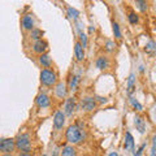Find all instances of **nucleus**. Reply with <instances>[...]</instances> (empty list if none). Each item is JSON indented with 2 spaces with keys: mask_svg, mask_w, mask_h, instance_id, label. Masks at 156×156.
<instances>
[{
  "mask_svg": "<svg viewBox=\"0 0 156 156\" xmlns=\"http://www.w3.org/2000/svg\"><path fill=\"white\" fill-rule=\"evenodd\" d=\"M83 131L78 125H70L65 131L66 142L70 144H80L83 140Z\"/></svg>",
  "mask_w": 156,
  "mask_h": 156,
  "instance_id": "nucleus-1",
  "label": "nucleus"
},
{
  "mask_svg": "<svg viewBox=\"0 0 156 156\" xmlns=\"http://www.w3.org/2000/svg\"><path fill=\"white\" fill-rule=\"evenodd\" d=\"M14 144L16 148L21 152H30L31 151V140L29 134H20L16 139H14Z\"/></svg>",
  "mask_w": 156,
  "mask_h": 156,
  "instance_id": "nucleus-2",
  "label": "nucleus"
},
{
  "mask_svg": "<svg viewBox=\"0 0 156 156\" xmlns=\"http://www.w3.org/2000/svg\"><path fill=\"white\" fill-rule=\"evenodd\" d=\"M41 82H42V85H44L47 87H53L56 85V82H57L56 73L53 70H51V69H48V68L42 69V72H41Z\"/></svg>",
  "mask_w": 156,
  "mask_h": 156,
  "instance_id": "nucleus-3",
  "label": "nucleus"
},
{
  "mask_svg": "<svg viewBox=\"0 0 156 156\" xmlns=\"http://www.w3.org/2000/svg\"><path fill=\"white\" fill-rule=\"evenodd\" d=\"M14 150H16L14 139H12V138H0V152L12 154Z\"/></svg>",
  "mask_w": 156,
  "mask_h": 156,
  "instance_id": "nucleus-4",
  "label": "nucleus"
},
{
  "mask_svg": "<svg viewBox=\"0 0 156 156\" xmlns=\"http://www.w3.org/2000/svg\"><path fill=\"white\" fill-rule=\"evenodd\" d=\"M34 25H35V20H34V16L30 13L23 14L21 18V26L25 31H30L34 29Z\"/></svg>",
  "mask_w": 156,
  "mask_h": 156,
  "instance_id": "nucleus-5",
  "label": "nucleus"
},
{
  "mask_svg": "<svg viewBox=\"0 0 156 156\" xmlns=\"http://www.w3.org/2000/svg\"><path fill=\"white\" fill-rule=\"evenodd\" d=\"M65 124V113L62 111H57L55 116H53V126L56 130L62 129V126Z\"/></svg>",
  "mask_w": 156,
  "mask_h": 156,
  "instance_id": "nucleus-6",
  "label": "nucleus"
},
{
  "mask_svg": "<svg viewBox=\"0 0 156 156\" xmlns=\"http://www.w3.org/2000/svg\"><path fill=\"white\" fill-rule=\"evenodd\" d=\"M35 103H37V105L39 107V108H42V109L48 108V107L51 105V99L47 94H39L37 96V99H35Z\"/></svg>",
  "mask_w": 156,
  "mask_h": 156,
  "instance_id": "nucleus-7",
  "label": "nucleus"
},
{
  "mask_svg": "<svg viewBox=\"0 0 156 156\" xmlns=\"http://www.w3.org/2000/svg\"><path fill=\"white\" fill-rule=\"evenodd\" d=\"M81 104H82V108L85 111L91 112L96 108V99H94V98H91V96H87L85 99H82Z\"/></svg>",
  "mask_w": 156,
  "mask_h": 156,
  "instance_id": "nucleus-8",
  "label": "nucleus"
},
{
  "mask_svg": "<svg viewBox=\"0 0 156 156\" xmlns=\"http://www.w3.org/2000/svg\"><path fill=\"white\" fill-rule=\"evenodd\" d=\"M48 48V44L46 41H42V39H38L35 41V43L33 44V51L37 53V55H42V53H44Z\"/></svg>",
  "mask_w": 156,
  "mask_h": 156,
  "instance_id": "nucleus-9",
  "label": "nucleus"
},
{
  "mask_svg": "<svg viewBox=\"0 0 156 156\" xmlns=\"http://www.w3.org/2000/svg\"><path fill=\"white\" fill-rule=\"evenodd\" d=\"M74 55H76L77 61L81 62L85 60V48L82 47L80 42H76V44H74Z\"/></svg>",
  "mask_w": 156,
  "mask_h": 156,
  "instance_id": "nucleus-10",
  "label": "nucleus"
},
{
  "mask_svg": "<svg viewBox=\"0 0 156 156\" xmlns=\"http://www.w3.org/2000/svg\"><path fill=\"white\" fill-rule=\"evenodd\" d=\"M76 109V98H68L65 101V115L70 116Z\"/></svg>",
  "mask_w": 156,
  "mask_h": 156,
  "instance_id": "nucleus-11",
  "label": "nucleus"
},
{
  "mask_svg": "<svg viewBox=\"0 0 156 156\" xmlns=\"http://www.w3.org/2000/svg\"><path fill=\"white\" fill-rule=\"evenodd\" d=\"M96 68L99 70L108 69V68H109V60H108V57H105V56L98 57V60H96Z\"/></svg>",
  "mask_w": 156,
  "mask_h": 156,
  "instance_id": "nucleus-12",
  "label": "nucleus"
},
{
  "mask_svg": "<svg viewBox=\"0 0 156 156\" xmlns=\"http://www.w3.org/2000/svg\"><path fill=\"white\" fill-rule=\"evenodd\" d=\"M134 125H135L136 130H138L140 134H143L144 131H146V121H144L140 116H135V119H134Z\"/></svg>",
  "mask_w": 156,
  "mask_h": 156,
  "instance_id": "nucleus-13",
  "label": "nucleus"
},
{
  "mask_svg": "<svg viewBox=\"0 0 156 156\" xmlns=\"http://www.w3.org/2000/svg\"><path fill=\"white\" fill-rule=\"evenodd\" d=\"M125 150H134V138L130 134V131H126L125 134V144H124Z\"/></svg>",
  "mask_w": 156,
  "mask_h": 156,
  "instance_id": "nucleus-14",
  "label": "nucleus"
},
{
  "mask_svg": "<svg viewBox=\"0 0 156 156\" xmlns=\"http://www.w3.org/2000/svg\"><path fill=\"white\" fill-rule=\"evenodd\" d=\"M39 62H41V65L43 68H50L52 65L51 57H50V55H47V53H42V55H39Z\"/></svg>",
  "mask_w": 156,
  "mask_h": 156,
  "instance_id": "nucleus-15",
  "label": "nucleus"
},
{
  "mask_svg": "<svg viewBox=\"0 0 156 156\" xmlns=\"http://www.w3.org/2000/svg\"><path fill=\"white\" fill-rule=\"evenodd\" d=\"M56 96L58 99H62V98L66 96V86L62 83V82L57 83V86H56Z\"/></svg>",
  "mask_w": 156,
  "mask_h": 156,
  "instance_id": "nucleus-16",
  "label": "nucleus"
},
{
  "mask_svg": "<svg viewBox=\"0 0 156 156\" xmlns=\"http://www.w3.org/2000/svg\"><path fill=\"white\" fill-rule=\"evenodd\" d=\"M135 91V78L134 74H130L128 78V94L131 95Z\"/></svg>",
  "mask_w": 156,
  "mask_h": 156,
  "instance_id": "nucleus-17",
  "label": "nucleus"
},
{
  "mask_svg": "<svg viewBox=\"0 0 156 156\" xmlns=\"http://www.w3.org/2000/svg\"><path fill=\"white\" fill-rule=\"evenodd\" d=\"M135 5L142 13H146L148 9V3L147 0H135Z\"/></svg>",
  "mask_w": 156,
  "mask_h": 156,
  "instance_id": "nucleus-18",
  "label": "nucleus"
},
{
  "mask_svg": "<svg viewBox=\"0 0 156 156\" xmlns=\"http://www.w3.org/2000/svg\"><path fill=\"white\" fill-rule=\"evenodd\" d=\"M144 51H146V53H148L150 56H154V55H155V51H156V44H155V42H154V41H150L147 44H146Z\"/></svg>",
  "mask_w": 156,
  "mask_h": 156,
  "instance_id": "nucleus-19",
  "label": "nucleus"
},
{
  "mask_svg": "<svg viewBox=\"0 0 156 156\" xmlns=\"http://www.w3.org/2000/svg\"><path fill=\"white\" fill-rule=\"evenodd\" d=\"M61 156H76V148L73 146H65L61 151Z\"/></svg>",
  "mask_w": 156,
  "mask_h": 156,
  "instance_id": "nucleus-20",
  "label": "nucleus"
},
{
  "mask_svg": "<svg viewBox=\"0 0 156 156\" xmlns=\"http://www.w3.org/2000/svg\"><path fill=\"white\" fill-rule=\"evenodd\" d=\"M112 30H113V34H115V38L116 39H121L122 38V33H121V29H120V25L117 22H112Z\"/></svg>",
  "mask_w": 156,
  "mask_h": 156,
  "instance_id": "nucleus-21",
  "label": "nucleus"
},
{
  "mask_svg": "<svg viewBox=\"0 0 156 156\" xmlns=\"http://www.w3.org/2000/svg\"><path fill=\"white\" fill-rule=\"evenodd\" d=\"M78 82H80V77L78 76H72L70 77V82H69V89L72 91H74L78 89Z\"/></svg>",
  "mask_w": 156,
  "mask_h": 156,
  "instance_id": "nucleus-22",
  "label": "nucleus"
},
{
  "mask_svg": "<svg viewBox=\"0 0 156 156\" xmlns=\"http://www.w3.org/2000/svg\"><path fill=\"white\" fill-rule=\"evenodd\" d=\"M130 104H131V107H133L134 109H136L138 112H140V111H143V105L139 103L138 100L135 99L134 96H130Z\"/></svg>",
  "mask_w": 156,
  "mask_h": 156,
  "instance_id": "nucleus-23",
  "label": "nucleus"
},
{
  "mask_svg": "<svg viewBox=\"0 0 156 156\" xmlns=\"http://www.w3.org/2000/svg\"><path fill=\"white\" fill-rule=\"evenodd\" d=\"M128 20H129V22L131 23V25H136V23L139 22V16L135 12H129Z\"/></svg>",
  "mask_w": 156,
  "mask_h": 156,
  "instance_id": "nucleus-24",
  "label": "nucleus"
},
{
  "mask_svg": "<svg viewBox=\"0 0 156 156\" xmlns=\"http://www.w3.org/2000/svg\"><path fill=\"white\" fill-rule=\"evenodd\" d=\"M42 35H43V31L39 30V29L34 27L33 30H30V38L31 39H35V41H38V39H42Z\"/></svg>",
  "mask_w": 156,
  "mask_h": 156,
  "instance_id": "nucleus-25",
  "label": "nucleus"
},
{
  "mask_svg": "<svg viewBox=\"0 0 156 156\" xmlns=\"http://www.w3.org/2000/svg\"><path fill=\"white\" fill-rule=\"evenodd\" d=\"M68 16H69V18H73V20H77L78 16H80V11H77L76 8L73 7H68Z\"/></svg>",
  "mask_w": 156,
  "mask_h": 156,
  "instance_id": "nucleus-26",
  "label": "nucleus"
},
{
  "mask_svg": "<svg viewBox=\"0 0 156 156\" xmlns=\"http://www.w3.org/2000/svg\"><path fill=\"white\" fill-rule=\"evenodd\" d=\"M80 43L83 48H86L87 44H89V37H87L83 31H80Z\"/></svg>",
  "mask_w": 156,
  "mask_h": 156,
  "instance_id": "nucleus-27",
  "label": "nucleus"
},
{
  "mask_svg": "<svg viewBox=\"0 0 156 156\" xmlns=\"http://www.w3.org/2000/svg\"><path fill=\"white\" fill-rule=\"evenodd\" d=\"M146 146H147L146 143H143L142 146H140V147L136 150V152H134V156H142V155H143V151H144V148H146Z\"/></svg>",
  "mask_w": 156,
  "mask_h": 156,
  "instance_id": "nucleus-28",
  "label": "nucleus"
},
{
  "mask_svg": "<svg viewBox=\"0 0 156 156\" xmlns=\"http://www.w3.org/2000/svg\"><path fill=\"white\" fill-rule=\"evenodd\" d=\"M113 47H115L113 42H107V50L108 51H113Z\"/></svg>",
  "mask_w": 156,
  "mask_h": 156,
  "instance_id": "nucleus-29",
  "label": "nucleus"
},
{
  "mask_svg": "<svg viewBox=\"0 0 156 156\" xmlns=\"http://www.w3.org/2000/svg\"><path fill=\"white\" fill-rule=\"evenodd\" d=\"M155 140H156V136H154V142H152V148H151V156H155Z\"/></svg>",
  "mask_w": 156,
  "mask_h": 156,
  "instance_id": "nucleus-30",
  "label": "nucleus"
},
{
  "mask_svg": "<svg viewBox=\"0 0 156 156\" xmlns=\"http://www.w3.org/2000/svg\"><path fill=\"white\" fill-rule=\"evenodd\" d=\"M96 99H99V101H101V103H105V101H107L105 98H96Z\"/></svg>",
  "mask_w": 156,
  "mask_h": 156,
  "instance_id": "nucleus-31",
  "label": "nucleus"
},
{
  "mask_svg": "<svg viewBox=\"0 0 156 156\" xmlns=\"http://www.w3.org/2000/svg\"><path fill=\"white\" fill-rule=\"evenodd\" d=\"M18 156H31V155L29 154V152H21V154H20Z\"/></svg>",
  "mask_w": 156,
  "mask_h": 156,
  "instance_id": "nucleus-32",
  "label": "nucleus"
},
{
  "mask_svg": "<svg viewBox=\"0 0 156 156\" xmlns=\"http://www.w3.org/2000/svg\"><path fill=\"white\" fill-rule=\"evenodd\" d=\"M89 30H90V33H94V31H95V27H92V26H90V29H89Z\"/></svg>",
  "mask_w": 156,
  "mask_h": 156,
  "instance_id": "nucleus-33",
  "label": "nucleus"
},
{
  "mask_svg": "<svg viewBox=\"0 0 156 156\" xmlns=\"http://www.w3.org/2000/svg\"><path fill=\"white\" fill-rule=\"evenodd\" d=\"M108 156H119V155H117V152H111Z\"/></svg>",
  "mask_w": 156,
  "mask_h": 156,
  "instance_id": "nucleus-34",
  "label": "nucleus"
},
{
  "mask_svg": "<svg viewBox=\"0 0 156 156\" xmlns=\"http://www.w3.org/2000/svg\"><path fill=\"white\" fill-rule=\"evenodd\" d=\"M3 156H12V155H11V154H4Z\"/></svg>",
  "mask_w": 156,
  "mask_h": 156,
  "instance_id": "nucleus-35",
  "label": "nucleus"
},
{
  "mask_svg": "<svg viewBox=\"0 0 156 156\" xmlns=\"http://www.w3.org/2000/svg\"><path fill=\"white\" fill-rule=\"evenodd\" d=\"M43 156H46V155H43Z\"/></svg>",
  "mask_w": 156,
  "mask_h": 156,
  "instance_id": "nucleus-36",
  "label": "nucleus"
}]
</instances>
